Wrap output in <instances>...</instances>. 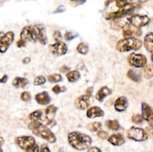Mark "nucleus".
<instances>
[{
    "label": "nucleus",
    "mask_w": 153,
    "mask_h": 152,
    "mask_svg": "<svg viewBox=\"0 0 153 152\" xmlns=\"http://www.w3.org/2000/svg\"><path fill=\"white\" fill-rule=\"evenodd\" d=\"M151 60H152V62H153V52H152V55H151Z\"/></svg>",
    "instance_id": "nucleus-53"
},
{
    "label": "nucleus",
    "mask_w": 153,
    "mask_h": 152,
    "mask_svg": "<svg viewBox=\"0 0 153 152\" xmlns=\"http://www.w3.org/2000/svg\"><path fill=\"white\" fill-rule=\"evenodd\" d=\"M39 151L41 152H50V149L48 148L47 145H42V148H39Z\"/></svg>",
    "instance_id": "nucleus-43"
},
{
    "label": "nucleus",
    "mask_w": 153,
    "mask_h": 152,
    "mask_svg": "<svg viewBox=\"0 0 153 152\" xmlns=\"http://www.w3.org/2000/svg\"><path fill=\"white\" fill-rule=\"evenodd\" d=\"M108 142L113 145V146H122V145L125 143V139L124 137L119 134V133H116V134H112L111 136L108 137Z\"/></svg>",
    "instance_id": "nucleus-20"
},
{
    "label": "nucleus",
    "mask_w": 153,
    "mask_h": 152,
    "mask_svg": "<svg viewBox=\"0 0 153 152\" xmlns=\"http://www.w3.org/2000/svg\"><path fill=\"white\" fill-rule=\"evenodd\" d=\"M127 137L130 140H134L136 142H143L146 141L149 138V134L147 133L144 129L137 128V127H131L127 130Z\"/></svg>",
    "instance_id": "nucleus-5"
},
{
    "label": "nucleus",
    "mask_w": 153,
    "mask_h": 152,
    "mask_svg": "<svg viewBox=\"0 0 153 152\" xmlns=\"http://www.w3.org/2000/svg\"><path fill=\"white\" fill-rule=\"evenodd\" d=\"M122 18L123 17L113 19V21L111 22L112 27L114 29H124L131 24L129 19H122Z\"/></svg>",
    "instance_id": "nucleus-15"
},
{
    "label": "nucleus",
    "mask_w": 153,
    "mask_h": 152,
    "mask_svg": "<svg viewBox=\"0 0 153 152\" xmlns=\"http://www.w3.org/2000/svg\"><path fill=\"white\" fill-rule=\"evenodd\" d=\"M36 29H37V35H38V41L42 44L45 45L47 43V37H46L45 28L42 24H36Z\"/></svg>",
    "instance_id": "nucleus-19"
},
{
    "label": "nucleus",
    "mask_w": 153,
    "mask_h": 152,
    "mask_svg": "<svg viewBox=\"0 0 153 152\" xmlns=\"http://www.w3.org/2000/svg\"><path fill=\"white\" fill-rule=\"evenodd\" d=\"M35 100L36 102L41 104V105H46V104H49L51 102V98L48 94V92L46 91H42L41 93H38L35 96Z\"/></svg>",
    "instance_id": "nucleus-18"
},
{
    "label": "nucleus",
    "mask_w": 153,
    "mask_h": 152,
    "mask_svg": "<svg viewBox=\"0 0 153 152\" xmlns=\"http://www.w3.org/2000/svg\"><path fill=\"white\" fill-rule=\"evenodd\" d=\"M134 10V7H131L130 5L124 7L122 8L120 10L118 11H116V12H113V13H110V14L107 16V19H110V20H113V19H117V18H120V17H124L125 15L129 14V13Z\"/></svg>",
    "instance_id": "nucleus-14"
},
{
    "label": "nucleus",
    "mask_w": 153,
    "mask_h": 152,
    "mask_svg": "<svg viewBox=\"0 0 153 152\" xmlns=\"http://www.w3.org/2000/svg\"><path fill=\"white\" fill-rule=\"evenodd\" d=\"M15 143L17 146L25 150L30 152L31 148L36 145V140L33 136L29 135H23V136H18L15 138Z\"/></svg>",
    "instance_id": "nucleus-6"
},
{
    "label": "nucleus",
    "mask_w": 153,
    "mask_h": 152,
    "mask_svg": "<svg viewBox=\"0 0 153 152\" xmlns=\"http://www.w3.org/2000/svg\"><path fill=\"white\" fill-rule=\"evenodd\" d=\"M88 152H101L102 150L98 148H96V147H92V148L89 147V148H88Z\"/></svg>",
    "instance_id": "nucleus-44"
},
{
    "label": "nucleus",
    "mask_w": 153,
    "mask_h": 152,
    "mask_svg": "<svg viewBox=\"0 0 153 152\" xmlns=\"http://www.w3.org/2000/svg\"><path fill=\"white\" fill-rule=\"evenodd\" d=\"M3 35H4V33H3L2 31H0V38H1V37H2Z\"/></svg>",
    "instance_id": "nucleus-52"
},
{
    "label": "nucleus",
    "mask_w": 153,
    "mask_h": 152,
    "mask_svg": "<svg viewBox=\"0 0 153 152\" xmlns=\"http://www.w3.org/2000/svg\"><path fill=\"white\" fill-rule=\"evenodd\" d=\"M142 116L144 120L153 124V109L146 102L142 103Z\"/></svg>",
    "instance_id": "nucleus-13"
},
{
    "label": "nucleus",
    "mask_w": 153,
    "mask_h": 152,
    "mask_svg": "<svg viewBox=\"0 0 153 152\" xmlns=\"http://www.w3.org/2000/svg\"><path fill=\"white\" fill-rule=\"evenodd\" d=\"M68 141L71 147L76 150H85L90 146L92 140L90 136L85 133H79V131H72L68 135Z\"/></svg>",
    "instance_id": "nucleus-1"
},
{
    "label": "nucleus",
    "mask_w": 153,
    "mask_h": 152,
    "mask_svg": "<svg viewBox=\"0 0 153 152\" xmlns=\"http://www.w3.org/2000/svg\"><path fill=\"white\" fill-rule=\"evenodd\" d=\"M21 100L25 102H29L31 101V95L28 91H25L21 94Z\"/></svg>",
    "instance_id": "nucleus-36"
},
{
    "label": "nucleus",
    "mask_w": 153,
    "mask_h": 152,
    "mask_svg": "<svg viewBox=\"0 0 153 152\" xmlns=\"http://www.w3.org/2000/svg\"><path fill=\"white\" fill-rule=\"evenodd\" d=\"M144 45L147 51H149V53L153 52V33H148L147 35L145 36L144 39Z\"/></svg>",
    "instance_id": "nucleus-22"
},
{
    "label": "nucleus",
    "mask_w": 153,
    "mask_h": 152,
    "mask_svg": "<svg viewBox=\"0 0 153 152\" xmlns=\"http://www.w3.org/2000/svg\"><path fill=\"white\" fill-rule=\"evenodd\" d=\"M48 81L50 83H54V84H56L58 82H61L62 81V76L61 74H51L48 76Z\"/></svg>",
    "instance_id": "nucleus-32"
},
{
    "label": "nucleus",
    "mask_w": 153,
    "mask_h": 152,
    "mask_svg": "<svg viewBox=\"0 0 153 152\" xmlns=\"http://www.w3.org/2000/svg\"><path fill=\"white\" fill-rule=\"evenodd\" d=\"M129 20H130V24L136 28L146 26L150 22V18L147 15H134L131 18H129Z\"/></svg>",
    "instance_id": "nucleus-11"
},
{
    "label": "nucleus",
    "mask_w": 153,
    "mask_h": 152,
    "mask_svg": "<svg viewBox=\"0 0 153 152\" xmlns=\"http://www.w3.org/2000/svg\"><path fill=\"white\" fill-rule=\"evenodd\" d=\"M93 100H94V98L92 97V95H89V94L83 95L75 100V102H74L75 107L80 110H86L93 102Z\"/></svg>",
    "instance_id": "nucleus-9"
},
{
    "label": "nucleus",
    "mask_w": 153,
    "mask_h": 152,
    "mask_svg": "<svg viewBox=\"0 0 153 152\" xmlns=\"http://www.w3.org/2000/svg\"><path fill=\"white\" fill-rule=\"evenodd\" d=\"M111 93H112V90L109 87H102L100 88L96 93V100L99 102H102L106 97L111 95Z\"/></svg>",
    "instance_id": "nucleus-21"
},
{
    "label": "nucleus",
    "mask_w": 153,
    "mask_h": 152,
    "mask_svg": "<svg viewBox=\"0 0 153 152\" xmlns=\"http://www.w3.org/2000/svg\"><path fill=\"white\" fill-rule=\"evenodd\" d=\"M42 111L36 110L34 112H32L31 114H29L28 118L31 121H39V118H41V116H42Z\"/></svg>",
    "instance_id": "nucleus-30"
},
{
    "label": "nucleus",
    "mask_w": 153,
    "mask_h": 152,
    "mask_svg": "<svg viewBox=\"0 0 153 152\" xmlns=\"http://www.w3.org/2000/svg\"><path fill=\"white\" fill-rule=\"evenodd\" d=\"M70 71V68L67 67V66H63V67L60 68V72H68Z\"/></svg>",
    "instance_id": "nucleus-47"
},
{
    "label": "nucleus",
    "mask_w": 153,
    "mask_h": 152,
    "mask_svg": "<svg viewBox=\"0 0 153 152\" xmlns=\"http://www.w3.org/2000/svg\"><path fill=\"white\" fill-rule=\"evenodd\" d=\"M88 129L92 131V133H97L99 130L102 129V123L101 122H91L88 125Z\"/></svg>",
    "instance_id": "nucleus-31"
},
{
    "label": "nucleus",
    "mask_w": 153,
    "mask_h": 152,
    "mask_svg": "<svg viewBox=\"0 0 153 152\" xmlns=\"http://www.w3.org/2000/svg\"><path fill=\"white\" fill-rule=\"evenodd\" d=\"M92 90H93V88H92V87H89L88 89H86L85 93H86V94H89V95H91V93H92Z\"/></svg>",
    "instance_id": "nucleus-51"
},
{
    "label": "nucleus",
    "mask_w": 153,
    "mask_h": 152,
    "mask_svg": "<svg viewBox=\"0 0 153 152\" xmlns=\"http://www.w3.org/2000/svg\"><path fill=\"white\" fill-rule=\"evenodd\" d=\"M97 135L98 137L100 138V139H106V138H108V133H106V131L104 130H99L97 131Z\"/></svg>",
    "instance_id": "nucleus-38"
},
{
    "label": "nucleus",
    "mask_w": 153,
    "mask_h": 152,
    "mask_svg": "<svg viewBox=\"0 0 153 152\" xmlns=\"http://www.w3.org/2000/svg\"><path fill=\"white\" fill-rule=\"evenodd\" d=\"M28 85V80L23 77H16L12 81V85L16 88H25Z\"/></svg>",
    "instance_id": "nucleus-24"
},
{
    "label": "nucleus",
    "mask_w": 153,
    "mask_h": 152,
    "mask_svg": "<svg viewBox=\"0 0 153 152\" xmlns=\"http://www.w3.org/2000/svg\"><path fill=\"white\" fill-rule=\"evenodd\" d=\"M104 116V112L100 108L99 106H92L88 107L86 111V116L88 118H96V117H102Z\"/></svg>",
    "instance_id": "nucleus-17"
},
{
    "label": "nucleus",
    "mask_w": 153,
    "mask_h": 152,
    "mask_svg": "<svg viewBox=\"0 0 153 152\" xmlns=\"http://www.w3.org/2000/svg\"><path fill=\"white\" fill-rule=\"evenodd\" d=\"M128 62L131 67L143 68L144 66L147 64V57L142 54H135V53H132V54L129 55V56H128Z\"/></svg>",
    "instance_id": "nucleus-8"
},
{
    "label": "nucleus",
    "mask_w": 153,
    "mask_h": 152,
    "mask_svg": "<svg viewBox=\"0 0 153 152\" xmlns=\"http://www.w3.org/2000/svg\"><path fill=\"white\" fill-rule=\"evenodd\" d=\"M76 50H77L78 53H80V54H82V55H86V54L88 53L89 47H88V45L86 44V43L81 42V43H79V44H78Z\"/></svg>",
    "instance_id": "nucleus-29"
},
{
    "label": "nucleus",
    "mask_w": 153,
    "mask_h": 152,
    "mask_svg": "<svg viewBox=\"0 0 153 152\" xmlns=\"http://www.w3.org/2000/svg\"><path fill=\"white\" fill-rule=\"evenodd\" d=\"M132 3V0H116V6L119 9H122L124 7L131 5Z\"/></svg>",
    "instance_id": "nucleus-33"
},
{
    "label": "nucleus",
    "mask_w": 153,
    "mask_h": 152,
    "mask_svg": "<svg viewBox=\"0 0 153 152\" xmlns=\"http://www.w3.org/2000/svg\"><path fill=\"white\" fill-rule=\"evenodd\" d=\"M142 74L145 78L149 79L153 77V65H147L146 64L143 67Z\"/></svg>",
    "instance_id": "nucleus-27"
},
{
    "label": "nucleus",
    "mask_w": 153,
    "mask_h": 152,
    "mask_svg": "<svg viewBox=\"0 0 153 152\" xmlns=\"http://www.w3.org/2000/svg\"><path fill=\"white\" fill-rule=\"evenodd\" d=\"M49 50L53 55L56 56H64L65 54H67L68 52V47L66 45L65 42H56L54 44H50L49 45Z\"/></svg>",
    "instance_id": "nucleus-12"
},
{
    "label": "nucleus",
    "mask_w": 153,
    "mask_h": 152,
    "mask_svg": "<svg viewBox=\"0 0 153 152\" xmlns=\"http://www.w3.org/2000/svg\"><path fill=\"white\" fill-rule=\"evenodd\" d=\"M30 61H31V58L27 56V57H25V58L23 59V60H22V63L25 64V65H26V64H28Z\"/></svg>",
    "instance_id": "nucleus-46"
},
{
    "label": "nucleus",
    "mask_w": 153,
    "mask_h": 152,
    "mask_svg": "<svg viewBox=\"0 0 153 152\" xmlns=\"http://www.w3.org/2000/svg\"><path fill=\"white\" fill-rule=\"evenodd\" d=\"M106 127L112 130H117L120 128V125H119L117 120H107L105 122Z\"/></svg>",
    "instance_id": "nucleus-28"
},
{
    "label": "nucleus",
    "mask_w": 153,
    "mask_h": 152,
    "mask_svg": "<svg viewBox=\"0 0 153 152\" xmlns=\"http://www.w3.org/2000/svg\"><path fill=\"white\" fill-rule=\"evenodd\" d=\"M8 75H4L2 78H0V83H2V84H4V83H6L7 81H8Z\"/></svg>",
    "instance_id": "nucleus-48"
},
{
    "label": "nucleus",
    "mask_w": 153,
    "mask_h": 152,
    "mask_svg": "<svg viewBox=\"0 0 153 152\" xmlns=\"http://www.w3.org/2000/svg\"><path fill=\"white\" fill-rule=\"evenodd\" d=\"M143 42L136 38H124L117 43V50L118 52H128L131 50H138L142 47Z\"/></svg>",
    "instance_id": "nucleus-3"
},
{
    "label": "nucleus",
    "mask_w": 153,
    "mask_h": 152,
    "mask_svg": "<svg viewBox=\"0 0 153 152\" xmlns=\"http://www.w3.org/2000/svg\"><path fill=\"white\" fill-rule=\"evenodd\" d=\"M77 37V35H74V34H72L71 32H66L65 34H64V38L66 41H71V39H74Z\"/></svg>",
    "instance_id": "nucleus-39"
},
{
    "label": "nucleus",
    "mask_w": 153,
    "mask_h": 152,
    "mask_svg": "<svg viewBox=\"0 0 153 152\" xmlns=\"http://www.w3.org/2000/svg\"><path fill=\"white\" fill-rule=\"evenodd\" d=\"M127 76L129 79H131V81H134V82H140L141 81V78H142V75L140 73V71H138L136 70H134V69H131V70H129L128 72H127Z\"/></svg>",
    "instance_id": "nucleus-25"
},
{
    "label": "nucleus",
    "mask_w": 153,
    "mask_h": 152,
    "mask_svg": "<svg viewBox=\"0 0 153 152\" xmlns=\"http://www.w3.org/2000/svg\"><path fill=\"white\" fill-rule=\"evenodd\" d=\"M128 105H129V102H128V99L126 97H119L117 98L116 102H115V109L117 112H124L126 109L128 108Z\"/></svg>",
    "instance_id": "nucleus-16"
},
{
    "label": "nucleus",
    "mask_w": 153,
    "mask_h": 152,
    "mask_svg": "<svg viewBox=\"0 0 153 152\" xmlns=\"http://www.w3.org/2000/svg\"><path fill=\"white\" fill-rule=\"evenodd\" d=\"M144 120V118L142 116V115H139V114H136V115H134L131 117V121L135 123V124H141Z\"/></svg>",
    "instance_id": "nucleus-35"
},
{
    "label": "nucleus",
    "mask_w": 153,
    "mask_h": 152,
    "mask_svg": "<svg viewBox=\"0 0 153 152\" xmlns=\"http://www.w3.org/2000/svg\"><path fill=\"white\" fill-rule=\"evenodd\" d=\"M3 145H4V139L2 137H0V151H1V148H2Z\"/></svg>",
    "instance_id": "nucleus-50"
},
{
    "label": "nucleus",
    "mask_w": 153,
    "mask_h": 152,
    "mask_svg": "<svg viewBox=\"0 0 153 152\" xmlns=\"http://www.w3.org/2000/svg\"><path fill=\"white\" fill-rule=\"evenodd\" d=\"M22 39L25 42H36L38 41V35H37V29L36 25H27L25 26L21 31V35H20Z\"/></svg>",
    "instance_id": "nucleus-7"
},
{
    "label": "nucleus",
    "mask_w": 153,
    "mask_h": 152,
    "mask_svg": "<svg viewBox=\"0 0 153 152\" xmlns=\"http://www.w3.org/2000/svg\"><path fill=\"white\" fill-rule=\"evenodd\" d=\"M28 128L33 131V133L46 140L48 143L51 144L56 143V137L55 133H52V130L46 125L41 123L39 121H31L28 124Z\"/></svg>",
    "instance_id": "nucleus-2"
},
{
    "label": "nucleus",
    "mask_w": 153,
    "mask_h": 152,
    "mask_svg": "<svg viewBox=\"0 0 153 152\" xmlns=\"http://www.w3.org/2000/svg\"><path fill=\"white\" fill-rule=\"evenodd\" d=\"M71 2H74V3H76V4H84L86 0H71Z\"/></svg>",
    "instance_id": "nucleus-49"
},
{
    "label": "nucleus",
    "mask_w": 153,
    "mask_h": 152,
    "mask_svg": "<svg viewBox=\"0 0 153 152\" xmlns=\"http://www.w3.org/2000/svg\"><path fill=\"white\" fill-rule=\"evenodd\" d=\"M64 10H65V7L61 5V6H59V7H58V8L56 9V10L55 12H56V13H60V12H63Z\"/></svg>",
    "instance_id": "nucleus-45"
},
{
    "label": "nucleus",
    "mask_w": 153,
    "mask_h": 152,
    "mask_svg": "<svg viewBox=\"0 0 153 152\" xmlns=\"http://www.w3.org/2000/svg\"><path fill=\"white\" fill-rule=\"evenodd\" d=\"M52 90H53L54 93L59 94V93H62V92H65L67 89H66V87H60V85H55V87L52 88Z\"/></svg>",
    "instance_id": "nucleus-37"
},
{
    "label": "nucleus",
    "mask_w": 153,
    "mask_h": 152,
    "mask_svg": "<svg viewBox=\"0 0 153 152\" xmlns=\"http://www.w3.org/2000/svg\"><path fill=\"white\" fill-rule=\"evenodd\" d=\"M14 39V33L12 31L7 32L1 38H0V53H6L9 49L10 45L13 42Z\"/></svg>",
    "instance_id": "nucleus-10"
},
{
    "label": "nucleus",
    "mask_w": 153,
    "mask_h": 152,
    "mask_svg": "<svg viewBox=\"0 0 153 152\" xmlns=\"http://www.w3.org/2000/svg\"><path fill=\"white\" fill-rule=\"evenodd\" d=\"M57 111V108L56 105H48L47 107L44 109V111L42 112V115L39 118V122L46 125V126H54L56 124L54 118H55V116H56V113Z\"/></svg>",
    "instance_id": "nucleus-4"
},
{
    "label": "nucleus",
    "mask_w": 153,
    "mask_h": 152,
    "mask_svg": "<svg viewBox=\"0 0 153 152\" xmlns=\"http://www.w3.org/2000/svg\"><path fill=\"white\" fill-rule=\"evenodd\" d=\"M46 82V78L42 75H39L34 79V85H44Z\"/></svg>",
    "instance_id": "nucleus-34"
},
{
    "label": "nucleus",
    "mask_w": 153,
    "mask_h": 152,
    "mask_svg": "<svg viewBox=\"0 0 153 152\" xmlns=\"http://www.w3.org/2000/svg\"><path fill=\"white\" fill-rule=\"evenodd\" d=\"M26 42L25 41H24V39H20L19 41L17 42V47H19V48H22V47H25V46L26 45V43H25Z\"/></svg>",
    "instance_id": "nucleus-42"
},
{
    "label": "nucleus",
    "mask_w": 153,
    "mask_h": 152,
    "mask_svg": "<svg viewBox=\"0 0 153 152\" xmlns=\"http://www.w3.org/2000/svg\"><path fill=\"white\" fill-rule=\"evenodd\" d=\"M145 130L147 131V133H148V134H149V135H151V136L153 137V124H150L149 127L146 128Z\"/></svg>",
    "instance_id": "nucleus-41"
},
{
    "label": "nucleus",
    "mask_w": 153,
    "mask_h": 152,
    "mask_svg": "<svg viewBox=\"0 0 153 152\" xmlns=\"http://www.w3.org/2000/svg\"><path fill=\"white\" fill-rule=\"evenodd\" d=\"M123 35L125 38H131L134 36H141V32L138 30V28L134 27H134H130V25H129L126 28H124Z\"/></svg>",
    "instance_id": "nucleus-23"
},
{
    "label": "nucleus",
    "mask_w": 153,
    "mask_h": 152,
    "mask_svg": "<svg viewBox=\"0 0 153 152\" xmlns=\"http://www.w3.org/2000/svg\"><path fill=\"white\" fill-rule=\"evenodd\" d=\"M53 36H54V39L56 42H60L61 39H62V36H61V33L59 30H56L53 33Z\"/></svg>",
    "instance_id": "nucleus-40"
},
{
    "label": "nucleus",
    "mask_w": 153,
    "mask_h": 152,
    "mask_svg": "<svg viewBox=\"0 0 153 152\" xmlns=\"http://www.w3.org/2000/svg\"><path fill=\"white\" fill-rule=\"evenodd\" d=\"M67 79L69 80V82L71 83H74L76 81H78L80 79V72L78 70H70L67 72Z\"/></svg>",
    "instance_id": "nucleus-26"
}]
</instances>
